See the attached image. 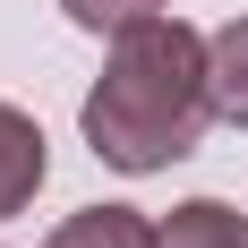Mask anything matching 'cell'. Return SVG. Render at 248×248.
Masks as SVG:
<instances>
[{"label":"cell","instance_id":"obj_1","mask_svg":"<svg viewBox=\"0 0 248 248\" xmlns=\"http://www.w3.org/2000/svg\"><path fill=\"white\" fill-rule=\"evenodd\" d=\"M77 128H86V146L94 163L111 171L146 180V171H171L188 154L205 146V128H214V86H205V34L188 17H146L111 34L103 51V77L86 86L77 103Z\"/></svg>","mask_w":248,"mask_h":248},{"label":"cell","instance_id":"obj_2","mask_svg":"<svg viewBox=\"0 0 248 248\" xmlns=\"http://www.w3.org/2000/svg\"><path fill=\"white\" fill-rule=\"evenodd\" d=\"M43 180H51L43 128H34V111H17V103L0 94V223H9V214H26Z\"/></svg>","mask_w":248,"mask_h":248},{"label":"cell","instance_id":"obj_4","mask_svg":"<svg viewBox=\"0 0 248 248\" xmlns=\"http://www.w3.org/2000/svg\"><path fill=\"white\" fill-rule=\"evenodd\" d=\"M205 86H214V120L248 128V17L205 34Z\"/></svg>","mask_w":248,"mask_h":248},{"label":"cell","instance_id":"obj_5","mask_svg":"<svg viewBox=\"0 0 248 248\" xmlns=\"http://www.w3.org/2000/svg\"><path fill=\"white\" fill-rule=\"evenodd\" d=\"M163 248H248V214L223 197H180L163 214Z\"/></svg>","mask_w":248,"mask_h":248},{"label":"cell","instance_id":"obj_6","mask_svg":"<svg viewBox=\"0 0 248 248\" xmlns=\"http://www.w3.org/2000/svg\"><path fill=\"white\" fill-rule=\"evenodd\" d=\"M60 9H69V26H86V34H128V26L163 17L171 0H60Z\"/></svg>","mask_w":248,"mask_h":248},{"label":"cell","instance_id":"obj_3","mask_svg":"<svg viewBox=\"0 0 248 248\" xmlns=\"http://www.w3.org/2000/svg\"><path fill=\"white\" fill-rule=\"evenodd\" d=\"M43 248H163V223H146L137 205H77Z\"/></svg>","mask_w":248,"mask_h":248}]
</instances>
